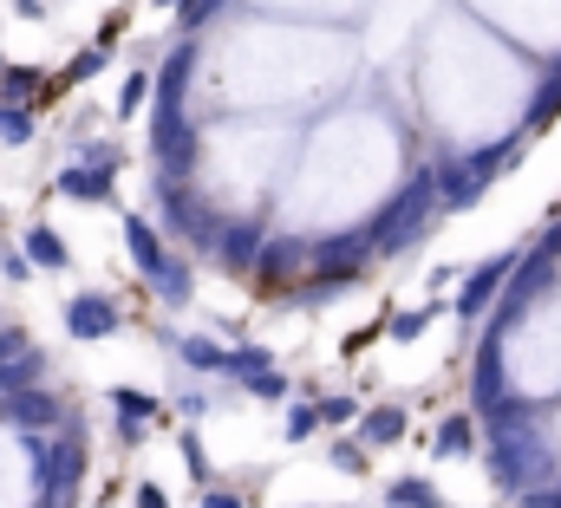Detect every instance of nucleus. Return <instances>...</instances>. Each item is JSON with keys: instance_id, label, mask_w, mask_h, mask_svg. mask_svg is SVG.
Returning a JSON list of instances; mask_svg holds the SVG:
<instances>
[{"instance_id": "nucleus-1", "label": "nucleus", "mask_w": 561, "mask_h": 508, "mask_svg": "<svg viewBox=\"0 0 561 508\" xmlns=\"http://www.w3.org/2000/svg\"><path fill=\"white\" fill-rule=\"evenodd\" d=\"M483 424H490V483H496V489L523 496V489H536V483L556 476V450H549L542 430H536V424H542L536 404H523V397L510 391L503 404L483 411Z\"/></svg>"}, {"instance_id": "nucleus-2", "label": "nucleus", "mask_w": 561, "mask_h": 508, "mask_svg": "<svg viewBox=\"0 0 561 508\" xmlns=\"http://www.w3.org/2000/svg\"><path fill=\"white\" fill-rule=\"evenodd\" d=\"M437 209H444V196H437V170H419V176H412V183L373 216V254H405L424 229H431Z\"/></svg>"}, {"instance_id": "nucleus-3", "label": "nucleus", "mask_w": 561, "mask_h": 508, "mask_svg": "<svg viewBox=\"0 0 561 508\" xmlns=\"http://www.w3.org/2000/svg\"><path fill=\"white\" fill-rule=\"evenodd\" d=\"M26 470H33V489H39V496H72L79 476H85V424L66 417L59 437L26 430Z\"/></svg>"}, {"instance_id": "nucleus-4", "label": "nucleus", "mask_w": 561, "mask_h": 508, "mask_svg": "<svg viewBox=\"0 0 561 508\" xmlns=\"http://www.w3.org/2000/svg\"><path fill=\"white\" fill-rule=\"evenodd\" d=\"M516 157H523V137H510V143H496V150H470V157L437 163V196H444V209H477L483 189H490Z\"/></svg>"}, {"instance_id": "nucleus-5", "label": "nucleus", "mask_w": 561, "mask_h": 508, "mask_svg": "<svg viewBox=\"0 0 561 508\" xmlns=\"http://www.w3.org/2000/svg\"><path fill=\"white\" fill-rule=\"evenodd\" d=\"M157 209H163V229H170V235H183L196 254H216V242H222V216H216L183 176H163V183H157Z\"/></svg>"}, {"instance_id": "nucleus-6", "label": "nucleus", "mask_w": 561, "mask_h": 508, "mask_svg": "<svg viewBox=\"0 0 561 508\" xmlns=\"http://www.w3.org/2000/svg\"><path fill=\"white\" fill-rule=\"evenodd\" d=\"M549 287H556V261L529 249L516 267H510V280H503V293H496V320H490V326H496V333H510V326H516L542 293H549Z\"/></svg>"}, {"instance_id": "nucleus-7", "label": "nucleus", "mask_w": 561, "mask_h": 508, "mask_svg": "<svg viewBox=\"0 0 561 508\" xmlns=\"http://www.w3.org/2000/svg\"><path fill=\"white\" fill-rule=\"evenodd\" d=\"M150 157L163 176H183L196 170V125L183 118V105H150Z\"/></svg>"}, {"instance_id": "nucleus-8", "label": "nucleus", "mask_w": 561, "mask_h": 508, "mask_svg": "<svg viewBox=\"0 0 561 508\" xmlns=\"http://www.w3.org/2000/svg\"><path fill=\"white\" fill-rule=\"evenodd\" d=\"M59 320H66V333H72L79 346H99L105 333H118V300L99 293V287H85V293H66Z\"/></svg>"}, {"instance_id": "nucleus-9", "label": "nucleus", "mask_w": 561, "mask_h": 508, "mask_svg": "<svg viewBox=\"0 0 561 508\" xmlns=\"http://www.w3.org/2000/svg\"><path fill=\"white\" fill-rule=\"evenodd\" d=\"M516 261H523V254H496V261L470 267V274H463V293L450 300V313H457V320H483V313L496 307V293H503V280H510Z\"/></svg>"}, {"instance_id": "nucleus-10", "label": "nucleus", "mask_w": 561, "mask_h": 508, "mask_svg": "<svg viewBox=\"0 0 561 508\" xmlns=\"http://www.w3.org/2000/svg\"><path fill=\"white\" fill-rule=\"evenodd\" d=\"M53 196H66V203H112L118 196V170H105V163H72L66 157V170L53 176Z\"/></svg>"}, {"instance_id": "nucleus-11", "label": "nucleus", "mask_w": 561, "mask_h": 508, "mask_svg": "<svg viewBox=\"0 0 561 508\" xmlns=\"http://www.w3.org/2000/svg\"><path fill=\"white\" fill-rule=\"evenodd\" d=\"M0 417H7L13 430H59L72 411H66V404H59L46 384H26V391H13V397L0 404Z\"/></svg>"}, {"instance_id": "nucleus-12", "label": "nucleus", "mask_w": 561, "mask_h": 508, "mask_svg": "<svg viewBox=\"0 0 561 508\" xmlns=\"http://www.w3.org/2000/svg\"><path fill=\"white\" fill-rule=\"evenodd\" d=\"M503 397H510V384H503V333L490 326L483 346H477V366H470V404L490 411V404H503Z\"/></svg>"}, {"instance_id": "nucleus-13", "label": "nucleus", "mask_w": 561, "mask_h": 508, "mask_svg": "<svg viewBox=\"0 0 561 508\" xmlns=\"http://www.w3.org/2000/svg\"><path fill=\"white\" fill-rule=\"evenodd\" d=\"M262 249H268V229H262V222H222L216 261L236 267V274H255V267H262Z\"/></svg>"}, {"instance_id": "nucleus-14", "label": "nucleus", "mask_w": 561, "mask_h": 508, "mask_svg": "<svg viewBox=\"0 0 561 508\" xmlns=\"http://www.w3.org/2000/svg\"><path fill=\"white\" fill-rule=\"evenodd\" d=\"M366 261H373V229H346V235H327V242L307 249V267H346V274H359Z\"/></svg>"}, {"instance_id": "nucleus-15", "label": "nucleus", "mask_w": 561, "mask_h": 508, "mask_svg": "<svg viewBox=\"0 0 561 508\" xmlns=\"http://www.w3.org/2000/svg\"><path fill=\"white\" fill-rule=\"evenodd\" d=\"M190 72H196V46L183 39V46H170L163 53V66H157V79H150V105H183V92H190Z\"/></svg>"}, {"instance_id": "nucleus-16", "label": "nucleus", "mask_w": 561, "mask_h": 508, "mask_svg": "<svg viewBox=\"0 0 561 508\" xmlns=\"http://www.w3.org/2000/svg\"><path fill=\"white\" fill-rule=\"evenodd\" d=\"M144 280H150V293H157L163 307H190V300H196V267H190L183 254H163Z\"/></svg>"}, {"instance_id": "nucleus-17", "label": "nucleus", "mask_w": 561, "mask_h": 508, "mask_svg": "<svg viewBox=\"0 0 561 508\" xmlns=\"http://www.w3.org/2000/svg\"><path fill=\"white\" fill-rule=\"evenodd\" d=\"M20 249H26V261H33L39 274H66V267H72V249H66V235H59L53 222H26Z\"/></svg>"}, {"instance_id": "nucleus-18", "label": "nucleus", "mask_w": 561, "mask_h": 508, "mask_svg": "<svg viewBox=\"0 0 561 508\" xmlns=\"http://www.w3.org/2000/svg\"><path fill=\"white\" fill-rule=\"evenodd\" d=\"M125 249H131V267H138V274H150V267L170 254V249H163V229H157L150 216H138V209L125 216Z\"/></svg>"}, {"instance_id": "nucleus-19", "label": "nucleus", "mask_w": 561, "mask_h": 508, "mask_svg": "<svg viewBox=\"0 0 561 508\" xmlns=\"http://www.w3.org/2000/svg\"><path fill=\"white\" fill-rule=\"evenodd\" d=\"M33 99H59V79L39 85L33 66H7V72H0V105H33Z\"/></svg>"}, {"instance_id": "nucleus-20", "label": "nucleus", "mask_w": 561, "mask_h": 508, "mask_svg": "<svg viewBox=\"0 0 561 508\" xmlns=\"http://www.w3.org/2000/svg\"><path fill=\"white\" fill-rule=\"evenodd\" d=\"M405 437V411L399 404H373L366 417H359V443L366 450H386V443H399Z\"/></svg>"}, {"instance_id": "nucleus-21", "label": "nucleus", "mask_w": 561, "mask_h": 508, "mask_svg": "<svg viewBox=\"0 0 561 508\" xmlns=\"http://www.w3.org/2000/svg\"><path fill=\"white\" fill-rule=\"evenodd\" d=\"M431 450H437V457H470V450H477V417L450 411V417L431 430Z\"/></svg>"}, {"instance_id": "nucleus-22", "label": "nucleus", "mask_w": 561, "mask_h": 508, "mask_svg": "<svg viewBox=\"0 0 561 508\" xmlns=\"http://www.w3.org/2000/svg\"><path fill=\"white\" fill-rule=\"evenodd\" d=\"M176 359H183L190 372H222L229 346H216V339H203V333H183V339H176Z\"/></svg>"}, {"instance_id": "nucleus-23", "label": "nucleus", "mask_w": 561, "mask_h": 508, "mask_svg": "<svg viewBox=\"0 0 561 508\" xmlns=\"http://www.w3.org/2000/svg\"><path fill=\"white\" fill-rule=\"evenodd\" d=\"M556 118H561V66L542 79V92H536V105H529V118H523V137H529V130H549Z\"/></svg>"}, {"instance_id": "nucleus-24", "label": "nucleus", "mask_w": 561, "mask_h": 508, "mask_svg": "<svg viewBox=\"0 0 561 508\" xmlns=\"http://www.w3.org/2000/svg\"><path fill=\"white\" fill-rule=\"evenodd\" d=\"M26 384H46V359H39V353H20V359L0 366V397H13V391H26Z\"/></svg>"}, {"instance_id": "nucleus-25", "label": "nucleus", "mask_w": 561, "mask_h": 508, "mask_svg": "<svg viewBox=\"0 0 561 508\" xmlns=\"http://www.w3.org/2000/svg\"><path fill=\"white\" fill-rule=\"evenodd\" d=\"M386 503L392 508H437L444 496H437V483H424V476H399V483L386 489Z\"/></svg>"}, {"instance_id": "nucleus-26", "label": "nucleus", "mask_w": 561, "mask_h": 508, "mask_svg": "<svg viewBox=\"0 0 561 508\" xmlns=\"http://www.w3.org/2000/svg\"><path fill=\"white\" fill-rule=\"evenodd\" d=\"M320 430V404H307V397H287V417H280V437L287 443H307Z\"/></svg>"}, {"instance_id": "nucleus-27", "label": "nucleus", "mask_w": 561, "mask_h": 508, "mask_svg": "<svg viewBox=\"0 0 561 508\" xmlns=\"http://www.w3.org/2000/svg\"><path fill=\"white\" fill-rule=\"evenodd\" d=\"M105 397H112V411H118V417H144V424H157V397L138 391V384H112Z\"/></svg>"}, {"instance_id": "nucleus-28", "label": "nucleus", "mask_w": 561, "mask_h": 508, "mask_svg": "<svg viewBox=\"0 0 561 508\" xmlns=\"http://www.w3.org/2000/svg\"><path fill=\"white\" fill-rule=\"evenodd\" d=\"M262 366H275V359H268V346H229V359H222V372H229V379H255Z\"/></svg>"}, {"instance_id": "nucleus-29", "label": "nucleus", "mask_w": 561, "mask_h": 508, "mask_svg": "<svg viewBox=\"0 0 561 508\" xmlns=\"http://www.w3.org/2000/svg\"><path fill=\"white\" fill-rule=\"evenodd\" d=\"M144 99H150V72H125V85H118V118H138L144 112Z\"/></svg>"}, {"instance_id": "nucleus-30", "label": "nucleus", "mask_w": 561, "mask_h": 508, "mask_svg": "<svg viewBox=\"0 0 561 508\" xmlns=\"http://www.w3.org/2000/svg\"><path fill=\"white\" fill-rule=\"evenodd\" d=\"M0 143H33V112L26 105H0Z\"/></svg>"}, {"instance_id": "nucleus-31", "label": "nucleus", "mask_w": 561, "mask_h": 508, "mask_svg": "<svg viewBox=\"0 0 561 508\" xmlns=\"http://www.w3.org/2000/svg\"><path fill=\"white\" fill-rule=\"evenodd\" d=\"M72 163H105V170H118L125 150H118V143H92V137H79V143H72Z\"/></svg>"}, {"instance_id": "nucleus-32", "label": "nucleus", "mask_w": 561, "mask_h": 508, "mask_svg": "<svg viewBox=\"0 0 561 508\" xmlns=\"http://www.w3.org/2000/svg\"><path fill=\"white\" fill-rule=\"evenodd\" d=\"M333 470H340V476H366V443H359V437H340V443H333Z\"/></svg>"}, {"instance_id": "nucleus-33", "label": "nucleus", "mask_w": 561, "mask_h": 508, "mask_svg": "<svg viewBox=\"0 0 561 508\" xmlns=\"http://www.w3.org/2000/svg\"><path fill=\"white\" fill-rule=\"evenodd\" d=\"M431 313H437V307H412V313H392V320H386V333H392V339H419L424 326H431Z\"/></svg>"}, {"instance_id": "nucleus-34", "label": "nucleus", "mask_w": 561, "mask_h": 508, "mask_svg": "<svg viewBox=\"0 0 561 508\" xmlns=\"http://www.w3.org/2000/svg\"><path fill=\"white\" fill-rule=\"evenodd\" d=\"M242 384H249V397H287V372L280 366H262L255 379H242Z\"/></svg>"}, {"instance_id": "nucleus-35", "label": "nucleus", "mask_w": 561, "mask_h": 508, "mask_svg": "<svg viewBox=\"0 0 561 508\" xmlns=\"http://www.w3.org/2000/svg\"><path fill=\"white\" fill-rule=\"evenodd\" d=\"M353 417H359V397H346V391L320 397V424H353Z\"/></svg>"}, {"instance_id": "nucleus-36", "label": "nucleus", "mask_w": 561, "mask_h": 508, "mask_svg": "<svg viewBox=\"0 0 561 508\" xmlns=\"http://www.w3.org/2000/svg\"><path fill=\"white\" fill-rule=\"evenodd\" d=\"M176 450H183V463H190V476H196V489H203V483H209V457H203V437H196V430H183V443H176Z\"/></svg>"}, {"instance_id": "nucleus-37", "label": "nucleus", "mask_w": 561, "mask_h": 508, "mask_svg": "<svg viewBox=\"0 0 561 508\" xmlns=\"http://www.w3.org/2000/svg\"><path fill=\"white\" fill-rule=\"evenodd\" d=\"M216 7H222V0H183V7H176V26H183V33H196Z\"/></svg>"}, {"instance_id": "nucleus-38", "label": "nucleus", "mask_w": 561, "mask_h": 508, "mask_svg": "<svg viewBox=\"0 0 561 508\" xmlns=\"http://www.w3.org/2000/svg\"><path fill=\"white\" fill-rule=\"evenodd\" d=\"M523 508H561V483H536V489H523Z\"/></svg>"}, {"instance_id": "nucleus-39", "label": "nucleus", "mask_w": 561, "mask_h": 508, "mask_svg": "<svg viewBox=\"0 0 561 508\" xmlns=\"http://www.w3.org/2000/svg\"><path fill=\"white\" fill-rule=\"evenodd\" d=\"M209 411H216L209 391H183V417H209Z\"/></svg>"}, {"instance_id": "nucleus-40", "label": "nucleus", "mask_w": 561, "mask_h": 508, "mask_svg": "<svg viewBox=\"0 0 561 508\" xmlns=\"http://www.w3.org/2000/svg\"><path fill=\"white\" fill-rule=\"evenodd\" d=\"M203 508H242L236 489H216V483H203Z\"/></svg>"}, {"instance_id": "nucleus-41", "label": "nucleus", "mask_w": 561, "mask_h": 508, "mask_svg": "<svg viewBox=\"0 0 561 508\" xmlns=\"http://www.w3.org/2000/svg\"><path fill=\"white\" fill-rule=\"evenodd\" d=\"M131 503H138V508H170V496H163L157 483H138V489H131Z\"/></svg>"}, {"instance_id": "nucleus-42", "label": "nucleus", "mask_w": 561, "mask_h": 508, "mask_svg": "<svg viewBox=\"0 0 561 508\" xmlns=\"http://www.w3.org/2000/svg\"><path fill=\"white\" fill-rule=\"evenodd\" d=\"M536 254H549V261H561V222H549V229H542V242H536Z\"/></svg>"}, {"instance_id": "nucleus-43", "label": "nucleus", "mask_w": 561, "mask_h": 508, "mask_svg": "<svg viewBox=\"0 0 561 508\" xmlns=\"http://www.w3.org/2000/svg\"><path fill=\"white\" fill-rule=\"evenodd\" d=\"M13 13L20 20H46V0H13Z\"/></svg>"}, {"instance_id": "nucleus-44", "label": "nucleus", "mask_w": 561, "mask_h": 508, "mask_svg": "<svg viewBox=\"0 0 561 508\" xmlns=\"http://www.w3.org/2000/svg\"><path fill=\"white\" fill-rule=\"evenodd\" d=\"M150 7H183V0H150Z\"/></svg>"}, {"instance_id": "nucleus-45", "label": "nucleus", "mask_w": 561, "mask_h": 508, "mask_svg": "<svg viewBox=\"0 0 561 508\" xmlns=\"http://www.w3.org/2000/svg\"><path fill=\"white\" fill-rule=\"evenodd\" d=\"M0 72H7V53H0Z\"/></svg>"}]
</instances>
